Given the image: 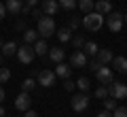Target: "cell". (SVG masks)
<instances>
[{
    "instance_id": "cell-1",
    "label": "cell",
    "mask_w": 127,
    "mask_h": 117,
    "mask_svg": "<svg viewBox=\"0 0 127 117\" xmlns=\"http://www.w3.org/2000/svg\"><path fill=\"white\" fill-rule=\"evenodd\" d=\"M81 23L87 28V30L97 32V30H102V26H104V15L95 13V11H91V13H85V17L81 19Z\"/></svg>"
},
{
    "instance_id": "cell-2",
    "label": "cell",
    "mask_w": 127,
    "mask_h": 117,
    "mask_svg": "<svg viewBox=\"0 0 127 117\" xmlns=\"http://www.w3.org/2000/svg\"><path fill=\"white\" fill-rule=\"evenodd\" d=\"M36 21H38V34H42L45 38H49V36L55 34V21H53L51 15H42Z\"/></svg>"
},
{
    "instance_id": "cell-3",
    "label": "cell",
    "mask_w": 127,
    "mask_h": 117,
    "mask_svg": "<svg viewBox=\"0 0 127 117\" xmlns=\"http://www.w3.org/2000/svg\"><path fill=\"white\" fill-rule=\"evenodd\" d=\"M15 55H17V60L21 64H32V60H34V55H36V53H34V47H32V45L23 43V45L17 47V53H15Z\"/></svg>"
},
{
    "instance_id": "cell-4",
    "label": "cell",
    "mask_w": 127,
    "mask_h": 117,
    "mask_svg": "<svg viewBox=\"0 0 127 117\" xmlns=\"http://www.w3.org/2000/svg\"><path fill=\"white\" fill-rule=\"evenodd\" d=\"M95 75H97V81H100L102 85H110V83L114 81V72H112V68H108V64H102V66L95 70Z\"/></svg>"
},
{
    "instance_id": "cell-5",
    "label": "cell",
    "mask_w": 127,
    "mask_h": 117,
    "mask_svg": "<svg viewBox=\"0 0 127 117\" xmlns=\"http://www.w3.org/2000/svg\"><path fill=\"white\" fill-rule=\"evenodd\" d=\"M70 104H72V111L83 113L87 107H89V96H87L85 92H81V94H74L72 100H70Z\"/></svg>"
},
{
    "instance_id": "cell-6",
    "label": "cell",
    "mask_w": 127,
    "mask_h": 117,
    "mask_svg": "<svg viewBox=\"0 0 127 117\" xmlns=\"http://www.w3.org/2000/svg\"><path fill=\"white\" fill-rule=\"evenodd\" d=\"M108 92L114 100H125L127 98V85L125 83H119V81H112L108 85Z\"/></svg>"
},
{
    "instance_id": "cell-7",
    "label": "cell",
    "mask_w": 127,
    "mask_h": 117,
    "mask_svg": "<svg viewBox=\"0 0 127 117\" xmlns=\"http://www.w3.org/2000/svg\"><path fill=\"white\" fill-rule=\"evenodd\" d=\"M106 23H108V28L112 32H121V28H123V15L110 11V13L106 15Z\"/></svg>"
},
{
    "instance_id": "cell-8",
    "label": "cell",
    "mask_w": 127,
    "mask_h": 117,
    "mask_svg": "<svg viewBox=\"0 0 127 117\" xmlns=\"http://www.w3.org/2000/svg\"><path fill=\"white\" fill-rule=\"evenodd\" d=\"M87 62H89V60H87V53L83 49H76L72 55H70V66L72 68H85Z\"/></svg>"
},
{
    "instance_id": "cell-9",
    "label": "cell",
    "mask_w": 127,
    "mask_h": 117,
    "mask_svg": "<svg viewBox=\"0 0 127 117\" xmlns=\"http://www.w3.org/2000/svg\"><path fill=\"white\" fill-rule=\"evenodd\" d=\"M38 85H42V87H51V85H55V72L49 70V68L40 70V72H38Z\"/></svg>"
},
{
    "instance_id": "cell-10",
    "label": "cell",
    "mask_w": 127,
    "mask_h": 117,
    "mask_svg": "<svg viewBox=\"0 0 127 117\" xmlns=\"http://www.w3.org/2000/svg\"><path fill=\"white\" fill-rule=\"evenodd\" d=\"M30 104H32V98H30L28 92H21V94L15 98V109H17V111H23V113H26L28 109H30Z\"/></svg>"
},
{
    "instance_id": "cell-11",
    "label": "cell",
    "mask_w": 127,
    "mask_h": 117,
    "mask_svg": "<svg viewBox=\"0 0 127 117\" xmlns=\"http://www.w3.org/2000/svg\"><path fill=\"white\" fill-rule=\"evenodd\" d=\"M93 11L100 15H108L110 11H112V2L110 0H95L93 2Z\"/></svg>"
},
{
    "instance_id": "cell-12",
    "label": "cell",
    "mask_w": 127,
    "mask_h": 117,
    "mask_svg": "<svg viewBox=\"0 0 127 117\" xmlns=\"http://www.w3.org/2000/svg\"><path fill=\"white\" fill-rule=\"evenodd\" d=\"M112 68L117 72H121V75H127V58H123V55H114L112 58Z\"/></svg>"
},
{
    "instance_id": "cell-13",
    "label": "cell",
    "mask_w": 127,
    "mask_h": 117,
    "mask_svg": "<svg viewBox=\"0 0 127 117\" xmlns=\"http://www.w3.org/2000/svg\"><path fill=\"white\" fill-rule=\"evenodd\" d=\"M21 6H23L21 0H4V9H6V13H11V15H19L21 13Z\"/></svg>"
},
{
    "instance_id": "cell-14",
    "label": "cell",
    "mask_w": 127,
    "mask_h": 117,
    "mask_svg": "<svg viewBox=\"0 0 127 117\" xmlns=\"http://www.w3.org/2000/svg\"><path fill=\"white\" fill-rule=\"evenodd\" d=\"M40 9H42L45 15H55L59 11V4H57V0H42Z\"/></svg>"
},
{
    "instance_id": "cell-15",
    "label": "cell",
    "mask_w": 127,
    "mask_h": 117,
    "mask_svg": "<svg viewBox=\"0 0 127 117\" xmlns=\"http://www.w3.org/2000/svg\"><path fill=\"white\" fill-rule=\"evenodd\" d=\"M72 75V66L66 62H57V66H55V77H62V79H68V77Z\"/></svg>"
},
{
    "instance_id": "cell-16",
    "label": "cell",
    "mask_w": 127,
    "mask_h": 117,
    "mask_svg": "<svg viewBox=\"0 0 127 117\" xmlns=\"http://www.w3.org/2000/svg\"><path fill=\"white\" fill-rule=\"evenodd\" d=\"M112 58H114V53L110 49H100L97 53H95V60H97L100 64H110V62H112Z\"/></svg>"
},
{
    "instance_id": "cell-17",
    "label": "cell",
    "mask_w": 127,
    "mask_h": 117,
    "mask_svg": "<svg viewBox=\"0 0 127 117\" xmlns=\"http://www.w3.org/2000/svg\"><path fill=\"white\" fill-rule=\"evenodd\" d=\"M17 43H13V41H9V43H2V47H0V49H2V53H4V58H11V55H15L17 53Z\"/></svg>"
},
{
    "instance_id": "cell-18",
    "label": "cell",
    "mask_w": 127,
    "mask_h": 117,
    "mask_svg": "<svg viewBox=\"0 0 127 117\" xmlns=\"http://www.w3.org/2000/svg\"><path fill=\"white\" fill-rule=\"evenodd\" d=\"M49 58L53 60V62H64V60H66V51H64L62 47H53V49H49Z\"/></svg>"
},
{
    "instance_id": "cell-19",
    "label": "cell",
    "mask_w": 127,
    "mask_h": 117,
    "mask_svg": "<svg viewBox=\"0 0 127 117\" xmlns=\"http://www.w3.org/2000/svg\"><path fill=\"white\" fill-rule=\"evenodd\" d=\"M47 51H49V45H47L45 38H40V41L34 43V53H36V55H45Z\"/></svg>"
},
{
    "instance_id": "cell-20",
    "label": "cell",
    "mask_w": 127,
    "mask_h": 117,
    "mask_svg": "<svg viewBox=\"0 0 127 117\" xmlns=\"http://www.w3.org/2000/svg\"><path fill=\"white\" fill-rule=\"evenodd\" d=\"M55 36H57L62 43H68L70 38H72V30H70V28H59V30L55 32Z\"/></svg>"
},
{
    "instance_id": "cell-21",
    "label": "cell",
    "mask_w": 127,
    "mask_h": 117,
    "mask_svg": "<svg viewBox=\"0 0 127 117\" xmlns=\"http://www.w3.org/2000/svg\"><path fill=\"white\" fill-rule=\"evenodd\" d=\"M23 41H26L28 45H34V43L38 41V32L36 30H23Z\"/></svg>"
},
{
    "instance_id": "cell-22",
    "label": "cell",
    "mask_w": 127,
    "mask_h": 117,
    "mask_svg": "<svg viewBox=\"0 0 127 117\" xmlns=\"http://www.w3.org/2000/svg\"><path fill=\"white\" fill-rule=\"evenodd\" d=\"M83 51H85V53H89V55H95L97 51H100V47L95 45L93 41H85V45H83Z\"/></svg>"
},
{
    "instance_id": "cell-23",
    "label": "cell",
    "mask_w": 127,
    "mask_h": 117,
    "mask_svg": "<svg viewBox=\"0 0 127 117\" xmlns=\"http://www.w3.org/2000/svg\"><path fill=\"white\" fill-rule=\"evenodd\" d=\"M59 9H66V11H72L74 6H78V0H57Z\"/></svg>"
},
{
    "instance_id": "cell-24",
    "label": "cell",
    "mask_w": 127,
    "mask_h": 117,
    "mask_svg": "<svg viewBox=\"0 0 127 117\" xmlns=\"http://www.w3.org/2000/svg\"><path fill=\"white\" fill-rule=\"evenodd\" d=\"M34 87H36V81H34V77H28L26 81L21 83V92H28V94H30Z\"/></svg>"
},
{
    "instance_id": "cell-25",
    "label": "cell",
    "mask_w": 127,
    "mask_h": 117,
    "mask_svg": "<svg viewBox=\"0 0 127 117\" xmlns=\"http://www.w3.org/2000/svg\"><path fill=\"white\" fill-rule=\"evenodd\" d=\"M117 107H119V100H114L112 96H108V98H104V109H106V111H110V113H112V111H114Z\"/></svg>"
},
{
    "instance_id": "cell-26",
    "label": "cell",
    "mask_w": 127,
    "mask_h": 117,
    "mask_svg": "<svg viewBox=\"0 0 127 117\" xmlns=\"http://www.w3.org/2000/svg\"><path fill=\"white\" fill-rule=\"evenodd\" d=\"M93 2L95 0H78V6H81L83 13H91L93 11Z\"/></svg>"
},
{
    "instance_id": "cell-27",
    "label": "cell",
    "mask_w": 127,
    "mask_h": 117,
    "mask_svg": "<svg viewBox=\"0 0 127 117\" xmlns=\"http://www.w3.org/2000/svg\"><path fill=\"white\" fill-rule=\"evenodd\" d=\"M108 96H110V92H108V85H100L97 90H95V98L104 100V98H108Z\"/></svg>"
},
{
    "instance_id": "cell-28",
    "label": "cell",
    "mask_w": 127,
    "mask_h": 117,
    "mask_svg": "<svg viewBox=\"0 0 127 117\" xmlns=\"http://www.w3.org/2000/svg\"><path fill=\"white\" fill-rule=\"evenodd\" d=\"M89 85H91V83H89V79H87V77H81V79L76 81V87H78L81 92H85V94H87V90H89Z\"/></svg>"
},
{
    "instance_id": "cell-29",
    "label": "cell",
    "mask_w": 127,
    "mask_h": 117,
    "mask_svg": "<svg viewBox=\"0 0 127 117\" xmlns=\"http://www.w3.org/2000/svg\"><path fill=\"white\" fill-rule=\"evenodd\" d=\"M11 79V70L6 66H0V83H6Z\"/></svg>"
},
{
    "instance_id": "cell-30",
    "label": "cell",
    "mask_w": 127,
    "mask_h": 117,
    "mask_svg": "<svg viewBox=\"0 0 127 117\" xmlns=\"http://www.w3.org/2000/svg\"><path fill=\"white\" fill-rule=\"evenodd\" d=\"M78 26H81V19H78V17H74V15L68 17V28H70V30H76Z\"/></svg>"
},
{
    "instance_id": "cell-31",
    "label": "cell",
    "mask_w": 127,
    "mask_h": 117,
    "mask_svg": "<svg viewBox=\"0 0 127 117\" xmlns=\"http://www.w3.org/2000/svg\"><path fill=\"white\" fill-rule=\"evenodd\" d=\"M70 41H72L74 49H83V45H85V38H83V36H74V38H70Z\"/></svg>"
},
{
    "instance_id": "cell-32",
    "label": "cell",
    "mask_w": 127,
    "mask_h": 117,
    "mask_svg": "<svg viewBox=\"0 0 127 117\" xmlns=\"http://www.w3.org/2000/svg\"><path fill=\"white\" fill-rule=\"evenodd\" d=\"M112 117H127V107H117L112 111Z\"/></svg>"
},
{
    "instance_id": "cell-33",
    "label": "cell",
    "mask_w": 127,
    "mask_h": 117,
    "mask_svg": "<svg viewBox=\"0 0 127 117\" xmlns=\"http://www.w3.org/2000/svg\"><path fill=\"white\" fill-rule=\"evenodd\" d=\"M87 66H89V70H91V72H95V70H97V68L102 66V64H100V62H97V60L93 58V60H91V62H87Z\"/></svg>"
},
{
    "instance_id": "cell-34",
    "label": "cell",
    "mask_w": 127,
    "mask_h": 117,
    "mask_svg": "<svg viewBox=\"0 0 127 117\" xmlns=\"http://www.w3.org/2000/svg\"><path fill=\"white\" fill-rule=\"evenodd\" d=\"M74 87H76V83H72L70 79H64V90H66V92H72Z\"/></svg>"
},
{
    "instance_id": "cell-35",
    "label": "cell",
    "mask_w": 127,
    "mask_h": 117,
    "mask_svg": "<svg viewBox=\"0 0 127 117\" xmlns=\"http://www.w3.org/2000/svg\"><path fill=\"white\" fill-rule=\"evenodd\" d=\"M15 28H17L19 32H21V30H28V23H26V19H17V23H15Z\"/></svg>"
},
{
    "instance_id": "cell-36",
    "label": "cell",
    "mask_w": 127,
    "mask_h": 117,
    "mask_svg": "<svg viewBox=\"0 0 127 117\" xmlns=\"http://www.w3.org/2000/svg\"><path fill=\"white\" fill-rule=\"evenodd\" d=\"M42 15H45V13H42V9H32V17H34V19H40Z\"/></svg>"
},
{
    "instance_id": "cell-37",
    "label": "cell",
    "mask_w": 127,
    "mask_h": 117,
    "mask_svg": "<svg viewBox=\"0 0 127 117\" xmlns=\"http://www.w3.org/2000/svg\"><path fill=\"white\" fill-rule=\"evenodd\" d=\"M28 13H32V6L30 4H23L21 6V15H28Z\"/></svg>"
},
{
    "instance_id": "cell-38",
    "label": "cell",
    "mask_w": 127,
    "mask_h": 117,
    "mask_svg": "<svg viewBox=\"0 0 127 117\" xmlns=\"http://www.w3.org/2000/svg\"><path fill=\"white\" fill-rule=\"evenodd\" d=\"M6 15V9H4V2H0V19H4Z\"/></svg>"
},
{
    "instance_id": "cell-39",
    "label": "cell",
    "mask_w": 127,
    "mask_h": 117,
    "mask_svg": "<svg viewBox=\"0 0 127 117\" xmlns=\"http://www.w3.org/2000/svg\"><path fill=\"white\" fill-rule=\"evenodd\" d=\"M23 117H38V115H36V111H32V109H28V111H26V115H23Z\"/></svg>"
},
{
    "instance_id": "cell-40",
    "label": "cell",
    "mask_w": 127,
    "mask_h": 117,
    "mask_svg": "<svg viewBox=\"0 0 127 117\" xmlns=\"http://www.w3.org/2000/svg\"><path fill=\"white\" fill-rule=\"evenodd\" d=\"M97 117H112V113H110V111H106V109H104V111H102V113H100Z\"/></svg>"
},
{
    "instance_id": "cell-41",
    "label": "cell",
    "mask_w": 127,
    "mask_h": 117,
    "mask_svg": "<svg viewBox=\"0 0 127 117\" xmlns=\"http://www.w3.org/2000/svg\"><path fill=\"white\" fill-rule=\"evenodd\" d=\"M26 4H30V6H36V4H38V0H26Z\"/></svg>"
},
{
    "instance_id": "cell-42",
    "label": "cell",
    "mask_w": 127,
    "mask_h": 117,
    "mask_svg": "<svg viewBox=\"0 0 127 117\" xmlns=\"http://www.w3.org/2000/svg\"><path fill=\"white\" fill-rule=\"evenodd\" d=\"M0 102H4V90L0 87Z\"/></svg>"
},
{
    "instance_id": "cell-43",
    "label": "cell",
    "mask_w": 127,
    "mask_h": 117,
    "mask_svg": "<svg viewBox=\"0 0 127 117\" xmlns=\"http://www.w3.org/2000/svg\"><path fill=\"white\" fill-rule=\"evenodd\" d=\"M4 113H6V111H4V107H0V117H4Z\"/></svg>"
},
{
    "instance_id": "cell-44",
    "label": "cell",
    "mask_w": 127,
    "mask_h": 117,
    "mask_svg": "<svg viewBox=\"0 0 127 117\" xmlns=\"http://www.w3.org/2000/svg\"><path fill=\"white\" fill-rule=\"evenodd\" d=\"M123 23H127V13H125V15H123Z\"/></svg>"
},
{
    "instance_id": "cell-45",
    "label": "cell",
    "mask_w": 127,
    "mask_h": 117,
    "mask_svg": "<svg viewBox=\"0 0 127 117\" xmlns=\"http://www.w3.org/2000/svg\"><path fill=\"white\" fill-rule=\"evenodd\" d=\"M0 60H2V53H0Z\"/></svg>"
}]
</instances>
